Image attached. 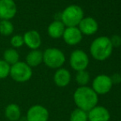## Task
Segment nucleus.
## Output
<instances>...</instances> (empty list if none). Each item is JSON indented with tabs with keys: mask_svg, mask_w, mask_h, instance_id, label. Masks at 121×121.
I'll return each mask as SVG.
<instances>
[{
	"mask_svg": "<svg viewBox=\"0 0 121 121\" xmlns=\"http://www.w3.org/2000/svg\"><path fill=\"white\" fill-rule=\"evenodd\" d=\"M17 13V6L13 0H0V19L13 18Z\"/></svg>",
	"mask_w": 121,
	"mask_h": 121,
	"instance_id": "obj_9",
	"label": "nucleus"
},
{
	"mask_svg": "<svg viewBox=\"0 0 121 121\" xmlns=\"http://www.w3.org/2000/svg\"><path fill=\"white\" fill-rule=\"evenodd\" d=\"M83 10L78 5H70L63 11L61 20L67 27H77L83 18Z\"/></svg>",
	"mask_w": 121,
	"mask_h": 121,
	"instance_id": "obj_3",
	"label": "nucleus"
},
{
	"mask_svg": "<svg viewBox=\"0 0 121 121\" xmlns=\"http://www.w3.org/2000/svg\"><path fill=\"white\" fill-rule=\"evenodd\" d=\"M11 66L4 60H0V79L6 78L10 73Z\"/></svg>",
	"mask_w": 121,
	"mask_h": 121,
	"instance_id": "obj_22",
	"label": "nucleus"
},
{
	"mask_svg": "<svg viewBox=\"0 0 121 121\" xmlns=\"http://www.w3.org/2000/svg\"><path fill=\"white\" fill-rule=\"evenodd\" d=\"M110 79H111L112 84H119L121 82V75L119 73H115L110 77Z\"/></svg>",
	"mask_w": 121,
	"mask_h": 121,
	"instance_id": "obj_25",
	"label": "nucleus"
},
{
	"mask_svg": "<svg viewBox=\"0 0 121 121\" xmlns=\"http://www.w3.org/2000/svg\"><path fill=\"white\" fill-rule=\"evenodd\" d=\"M14 26L13 23L8 20L0 21V34L3 35H9L13 32Z\"/></svg>",
	"mask_w": 121,
	"mask_h": 121,
	"instance_id": "obj_19",
	"label": "nucleus"
},
{
	"mask_svg": "<svg viewBox=\"0 0 121 121\" xmlns=\"http://www.w3.org/2000/svg\"><path fill=\"white\" fill-rule=\"evenodd\" d=\"M5 116L10 121H18L21 118V109L17 104H10L5 109Z\"/></svg>",
	"mask_w": 121,
	"mask_h": 121,
	"instance_id": "obj_17",
	"label": "nucleus"
},
{
	"mask_svg": "<svg viewBox=\"0 0 121 121\" xmlns=\"http://www.w3.org/2000/svg\"><path fill=\"white\" fill-rule=\"evenodd\" d=\"M49 111L40 105L31 106L26 114V121H48Z\"/></svg>",
	"mask_w": 121,
	"mask_h": 121,
	"instance_id": "obj_8",
	"label": "nucleus"
},
{
	"mask_svg": "<svg viewBox=\"0 0 121 121\" xmlns=\"http://www.w3.org/2000/svg\"><path fill=\"white\" fill-rule=\"evenodd\" d=\"M63 38L68 45H75L82 40V34L78 27H67L63 34Z\"/></svg>",
	"mask_w": 121,
	"mask_h": 121,
	"instance_id": "obj_10",
	"label": "nucleus"
},
{
	"mask_svg": "<svg viewBox=\"0 0 121 121\" xmlns=\"http://www.w3.org/2000/svg\"><path fill=\"white\" fill-rule=\"evenodd\" d=\"M71 81V75L69 70L65 69H59L54 73V82L59 87L68 86Z\"/></svg>",
	"mask_w": 121,
	"mask_h": 121,
	"instance_id": "obj_14",
	"label": "nucleus"
},
{
	"mask_svg": "<svg viewBox=\"0 0 121 121\" xmlns=\"http://www.w3.org/2000/svg\"><path fill=\"white\" fill-rule=\"evenodd\" d=\"M90 80V75L86 70L78 71L76 74V82L81 86H85Z\"/></svg>",
	"mask_w": 121,
	"mask_h": 121,
	"instance_id": "obj_21",
	"label": "nucleus"
},
{
	"mask_svg": "<svg viewBox=\"0 0 121 121\" xmlns=\"http://www.w3.org/2000/svg\"><path fill=\"white\" fill-rule=\"evenodd\" d=\"M23 39H24V44L31 49H37L41 45L40 35L36 30H31L26 32L25 35H23Z\"/></svg>",
	"mask_w": 121,
	"mask_h": 121,
	"instance_id": "obj_13",
	"label": "nucleus"
},
{
	"mask_svg": "<svg viewBox=\"0 0 121 121\" xmlns=\"http://www.w3.org/2000/svg\"><path fill=\"white\" fill-rule=\"evenodd\" d=\"M70 65L73 69L76 71L86 70L89 64V59L88 56L84 51L81 49H76L70 55Z\"/></svg>",
	"mask_w": 121,
	"mask_h": 121,
	"instance_id": "obj_6",
	"label": "nucleus"
},
{
	"mask_svg": "<svg viewBox=\"0 0 121 121\" xmlns=\"http://www.w3.org/2000/svg\"><path fill=\"white\" fill-rule=\"evenodd\" d=\"M70 121H88L87 113L81 109H75L70 115Z\"/></svg>",
	"mask_w": 121,
	"mask_h": 121,
	"instance_id": "obj_20",
	"label": "nucleus"
},
{
	"mask_svg": "<svg viewBox=\"0 0 121 121\" xmlns=\"http://www.w3.org/2000/svg\"><path fill=\"white\" fill-rule=\"evenodd\" d=\"M11 45H13L14 48H19L22 47L24 45V39L23 36L20 35H16L12 37L11 39Z\"/></svg>",
	"mask_w": 121,
	"mask_h": 121,
	"instance_id": "obj_23",
	"label": "nucleus"
},
{
	"mask_svg": "<svg viewBox=\"0 0 121 121\" xmlns=\"http://www.w3.org/2000/svg\"><path fill=\"white\" fill-rule=\"evenodd\" d=\"M9 75L17 82H26L32 76V69L25 62H17L11 66Z\"/></svg>",
	"mask_w": 121,
	"mask_h": 121,
	"instance_id": "obj_5",
	"label": "nucleus"
},
{
	"mask_svg": "<svg viewBox=\"0 0 121 121\" xmlns=\"http://www.w3.org/2000/svg\"><path fill=\"white\" fill-rule=\"evenodd\" d=\"M3 60L6 63H8V64H17V62H19V54L18 52L14 49H6L3 54Z\"/></svg>",
	"mask_w": 121,
	"mask_h": 121,
	"instance_id": "obj_18",
	"label": "nucleus"
},
{
	"mask_svg": "<svg viewBox=\"0 0 121 121\" xmlns=\"http://www.w3.org/2000/svg\"><path fill=\"white\" fill-rule=\"evenodd\" d=\"M89 121H109L110 115L109 110L104 106H95L87 113Z\"/></svg>",
	"mask_w": 121,
	"mask_h": 121,
	"instance_id": "obj_11",
	"label": "nucleus"
},
{
	"mask_svg": "<svg viewBox=\"0 0 121 121\" xmlns=\"http://www.w3.org/2000/svg\"><path fill=\"white\" fill-rule=\"evenodd\" d=\"M26 64L32 67H37L43 62V53L39 49H32L26 57Z\"/></svg>",
	"mask_w": 121,
	"mask_h": 121,
	"instance_id": "obj_15",
	"label": "nucleus"
},
{
	"mask_svg": "<svg viewBox=\"0 0 121 121\" xmlns=\"http://www.w3.org/2000/svg\"><path fill=\"white\" fill-rule=\"evenodd\" d=\"M65 30V26L60 21H54L48 26V34L51 38L58 39L63 36Z\"/></svg>",
	"mask_w": 121,
	"mask_h": 121,
	"instance_id": "obj_16",
	"label": "nucleus"
},
{
	"mask_svg": "<svg viewBox=\"0 0 121 121\" xmlns=\"http://www.w3.org/2000/svg\"><path fill=\"white\" fill-rule=\"evenodd\" d=\"M113 50V46L109 37L100 36L93 40L90 47L91 54L95 59L104 61L110 56Z\"/></svg>",
	"mask_w": 121,
	"mask_h": 121,
	"instance_id": "obj_2",
	"label": "nucleus"
},
{
	"mask_svg": "<svg viewBox=\"0 0 121 121\" xmlns=\"http://www.w3.org/2000/svg\"><path fill=\"white\" fill-rule=\"evenodd\" d=\"M73 100L78 109L89 111L98 103V95L89 86H80L73 94Z\"/></svg>",
	"mask_w": 121,
	"mask_h": 121,
	"instance_id": "obj_1",
	"label": "nucleus"
},
{
	"mask_svg": "<svg viewBox=\"0 0 121 121\" xmlns=\"http://www.w3.org/2000/svg\"><path fill=\"white\" fill-rule=\"evenodd\" d=\"M79 30L82 34L91 35L95 34L98 30V23L92 17H83L79 23Z\"/></svg>",
	"mask_w": 121,
	"mask_h": 121,
	"instance_id": "obj_12",
	"label": "nucleus"
},
{
	"mask_svg": "<svg viewBox=\"0 0 121 121\" xmlns=\"http://www.w3.org/2000/svg\"><path fill=\"white\" fill-rule=\"evenodd\" d=\"M110 77L105 74L98 75L92 82V90L97 95H105L110 91L112 87Z\"/></svg>",
	"mask_w": 121,
	"mask_h": 121,
	"instance_id": "obj_7",
	"label": "nucleus"
},
{
	"mask_svg": "<svg viewBox=\"0 0 121 121\" xmlns=\"http://www.w3.org/2000/svg\"><path fill=\"white\" fill-rule=\"evenodd\" d=\"M111 45L113 47H119L121 45V37L118 35H114L111 38H110Z\"/></svg>",
	"mask_w": 121,
	"mask_h": 121,
	"instance_id": "obj_24",
	"label": "nucleus"
},
{
	"mask_svg": "<svg viewBox=\"0 0 121 121\" xmlns=\"http://www.w3.org/2000/svg\"><path fill=\"white\" fill-rule=\"evenodd\" d=\"M43 62L50 69H59L65 62V55L60 49L49 48L43 53Z\"/></svg>",
	"mask_w": 121,
	"mask_h": 121,
	"instance_id": "obj_4",
	"label": "nucleus"
}]
</instances>
